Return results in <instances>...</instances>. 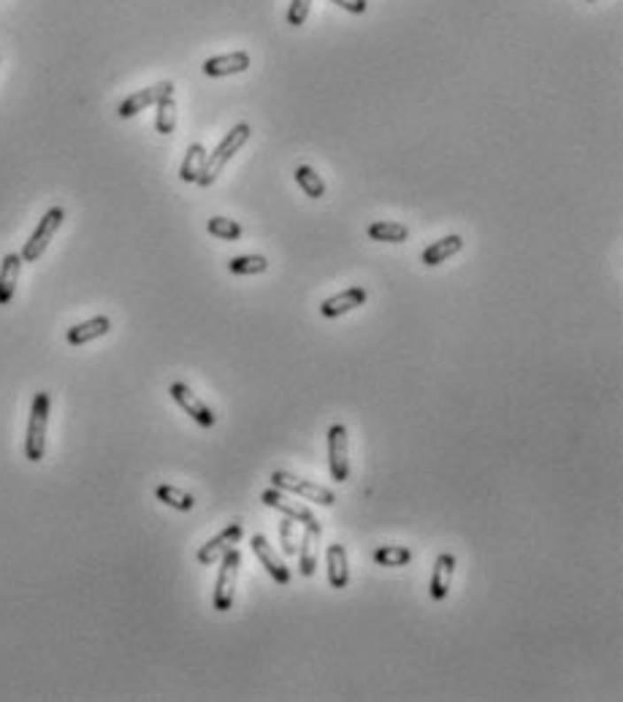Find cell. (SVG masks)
Here are the masks:
<instances>
[{"label":"cell","instance_id":"obj_19","mask_svg":"<svg viewBox=\"0 0 623 702\" xmlns=\"http://www.w3.org/2000/svg\"><path fill=\"white\" fill-rule=\"evenodd\" d=\"M461 250H464V239L458 234H453V236H444V239L434 242L431 247H426L423 255H420V260L426 263V266H439V263H444L448 258L458 255Z\"/></svg>","mask_w":623,"mask_h":702},{"label":"cell","instance_id":"obj_22","mask_svg":"<svg viewBox=\"0 0 623 702\" xmlns=\"http://www.w3.org/2000/svg\"><path fill=\"white\" fill-rule=\"evenodd\" d=\"M296 182H298V188L309 198H323L326 196V182H323V177L312 166H298L296 168Z\"/></svg>","mask_w":623,"mask_h":702},{"label":"cell","instance_id":"obj_4","mask_svg":"<svg viewBox=\"0 0 623 702\" xmlns=\"http://www.w3.org/2000/svg\"><path fill=\"white\" fill-rule=\"evenodd\" d=\"M239 567H242V553L236 548H231L226 556L219 559V573H217V583H214V610L217 613H228L234 607Z\"/></svg>","mask_w":623,"mask_h":702},{"label":"cell","instance_id":"obj_10","mask_svg":"<svg viewBox=\"0 0 623 702\" xmlns=\"http://www.w3.org/2000/svg\"><path fill=\"white\" fill-rule=\"evenodd\" d=\"M242 537H244V526H242V523H228L226 529H222L217 537H212L206 545H201V551H198V561H201L204 567L219 561V559L226 556L234 545H239Z\"/></svg>","mask_w":623,"mask_h":702},{"label":"cell","instance_id":"obj_3","mask_svg":"<svg viewBox=\"0 0 623 702\" xmlns=\"http://www.w3.org/2000/svg\"><path fill=\"white\" fill-rule=\"evenodd\" d=\"M272 486L285 491V494H293V497H304L306 502H315L320 507H334L336 505V494L320 482H312V480H301L290 472H272Z\"/></svg>","mask_w":623,"mask_h":702},{"label":"cell","instance_id":"obj_25","mask_svg":"<svg viewBox=\"0 0 623 702\" xmlns=\"http://www.w3.org/2000/svg\"><path fill=\"white\" fill-rule=\"evenodd\" d=\"M158 117H155V127L160 136H171L173 127H176V101H173V93L160 98L158 104Z\"/></svg>","mask_w":623,"mask_h":702},{"label":"cell","instance_id":"obj_29","mask_svg":"<svg viewBox=\"0 0 623 702\" xmlns=\"http://www.w3.org/2000/svg\"><path fill=\"white\" fill-rule=\"evenodd\" d=\"M312 4H315V0H293V4H290V12H288V25L301 27V25L306 22L309 12H312Z\"/></svg>","mask_w":623,"mask_h":702},{"label":"cell","instance_id":"obj_9","mask_svg":"<svg viewBox=\"0 0 623 702\" xmlns=\"http://www.w3.org/2000/svg\"><path fill=\"white\" fill-rule=\"evenodd\" d=\"M320 532H323V526L320 521H309L304 523V535L298 540V573L304 578H312L315 575V569H318V540H320Z\"/></svg>","mask_w":623,"mask_h":702},{"label":"cell","instance_id":"obj_20","mask_svg":"<svg viewBox=\"0 0 623 702\" xmlns=\"http://www.w3.org/2000/svg\"><path fill=\"white\" fill-rule=\"evenodd\" d=\"M204 166H206V150H204V144H190L188 152H185L182 168H180V180L182 182H198Z\"/></svg>","mask_w":623,"mask_h":702},{"label":"cell","instance_id":"obj_27","mask_svg":"<svg viewBox=\"0 0 623 702\" xmlns=\"http://www.w3.org/2000/svg\"><path fill=\"white\" fill-rule=\"evenodd\" d=\"M206 231L217 239H226V242L242 239V226L236 220H228V217H212V220L206 223Z\"/></svg>","mask_w":623,"mask_h":702},{"label":"cell","instance_id":"obj_1","mask_svg":"<svg viewBox=\"0 0 623 702\" xmlns=\"http://www.w3.org/2000/svg\"><path fill=\"white\" fill-rule=\"evenodd\" d=\"M250 136H252V127H250L247 122L234 125V127H231V134H226V139H222V142L217 144V150H214L212 155H206V166H204L201 177H198V185H201V188L214 185L217 177L222 174V168H226L228 160H231V158H234L247 142H250Z\"/></svg>","mask_w":623,"mask_h":702},{"label":"cell","instance_id":"obj_21","mask_svg":"<svg viewBox=\"0 0 623 702\" xmlns=\"http://www.w3.org/2000/svg\"><path fill=\"white\" fill-rule=\"evenodd\" d=\"M369 236H372L374 242L402 244V242H407V239H410V231H407V226H402V223H393V220H377V223H372V226H369Z\"/></svg>","mask_w":623,"mask_h":702},{"label":"cell","instance_id":"obj_2","mask_svg":"<svg viewBox=\"0 0 623 702\" xmlns=\"http://www.w3.org/2000/svg\"><path fill=\"white\" fill-rule=\"evenodd\" d=\"M50 410L52 399L47 390H38L33 397L30 420H27V436H25V456L27 461L38 464L47 453V426H50Z\"/></svg>","mask_w":623,"mask_h":702},{"label":"cell","instance_id":"obj_26","mask_svg":"<svg viewBox=\"0 0 623 702\" xmlns=\"http://www.w3.org/2000/svg\"><path fill=\"white\" fill-rule=\"evenodd\" d=\"M374 561L380 567H407L412 561V551L404 545H382L374 551Z\"/></svg>","mask_w":623,"mask_h":702},{"label":"cell","instance_id":"obj_17","mask_svg":"<svg viewBox=\"0 0 623 702\" xmlns=\"http://www.w3.org/2000/svg\"><path fill=\"white\" fill-rule=\"evenodd\" d=\"M22 255H6L4 263H0V306H9L19 282V272H22Z\"/></svg>","mask_w":623,"mask_h":702},{"label":"cell","instance_id":"obj_28","mask_svg":"<svg viewBox=\"0 0 623 702\" xmlns=\"http://www.w3.org/2000/svg\"><path fill=\"white\" fill-rule=\"evenodd\" d=\"M280 545L285 556H296L298 553V537H296V521L285 515V521L280 523Z\"/></svg>","mask_w":623,"mask_h":702},{"label":"cell","instance_id":"obj_18","mask_svg":"<svg viewBox=\"0 0 623 702\" xmlns=\"http://www.w3.org/2000/svg\"><path fill=\"white\" fill-rule=\"evenodd\" d=\"M250 68V55L247 52H231V55H217L204 63L206 76H231V73H244Z\"/></svg>","mask_w":623,"mask_h":702},{"label":"cell","instance_id":"obj_11","mask_svg":"<svg viewBox=\"0 0 623 702\" xmlns=\"http://www.w3.org/2000/svg\"><path fill=\"white\" fill-rule=\"evenodd\" d=\"M171 93H173V84H171V81H158V84L147 87V90H139V93L127 96V98L119 104L117 114H119L122 120H130V117H136L139 112H144L147 106H155L160 98H165V96H171Z\"/></svg>","mask_w":623,"mask_h":702},{"label":"cell","instance_id":"obj_5","mask_svg":"<svg viewBox=\"0 0 623 702\" xmlns=\"http://www.w3.org/2000/svg\"><path fill=\"white\" fill-rule=\"evenodd\" d=\"M63 220H65L63 206H55V209H50L47 214L41 217V223L35 226L33 236H30V239L25 242V247H22V260H25V263H35V260L43 255V250L50 247V242L55 239L58 228L63 226Z\"/></svg>","mask_w":623,"mask_h":702},{"label":"cell","instance_id":"obj_13","mask_svg":"<svg viewBox=\"0 0 623 702\" xmlns=\"http://www.w3.org/2000/svg\"><path fill=\"white\" fill-rule=\"evenodd\" d=\"M366 304V290L361 285H355V288H347L331 298H326L320 304V315L323 318H339V315H347L352 310H358V306Z\"/></svg>","mask_w":623,"mask_h":702},{"label":"cell","instance_id":"obj_30","mask_svg":"<svg viewBox=\"0 0 623 702\" xmlns=\"http://www.w3.org/2000/svg\"><path fill=\"white\" fill-rule=\"evenodd\" d=\"M331 4L342 6V9H344V12H350V14H364V12L369 9L366 0H331Z\"/></svg>","mask_w":623,"mask_h":702},{"label":"cell","instance_id":"obj_6","mask_svg":"<svg viewBox=\"0 0 623 702\" xmlns=\"http://www.w3.org/2000/svg\"><path fill=\"white\" fill-rule=\"evenodd\" d=\"M328 467L336 482H344L350 477V440L344 423H334L328 428Z\"/></svg>","mask_w":623,"mask_h":702},{"label":"cell","instance_id":"obj_31","mask_svg":"<svg viewBox=\"0 0 623 702\" xmlns=\"http://www.w3.org/2000/svg\"><path fill=\"white\" fill-rule=\"evenodd\" d=\"M588 4H594V0H588Z\"/></svg>","mask_w":623,"mask_h":702},{"label":"cell","instance_id":"obj_23","mask_svg":"<svg viewBox=\"0 0 623 702\" xmlns=\"http://www.w3.org/2000/svg\"><path fill=\"white\" fill-rule=\"evenodd\" d=\"M155 497H158V502H163V505H168L173 510H182V513H190L196 507V499L188 491L176 489V486H158Z\"/></svg>","mask_w":623,"mask_h":702},{"label":"cell","instance_id":"obj_14","mask_svg":"<svg viewBox=\"0 0 623 702\" xmlns=\"http://www.w3.org/2000/svg\"><path fill=\"white\" fill-rule=\"evenodd\" d=\"M263 505L265 507H272V510H280L282 515H288V518H293L296 523H309V521H315V513H312L306 505H301V502H296V499H290L285 491H280V489H269V491H263Z\"/></svg>","mask_w":623,"mask_h":702},{"label":"cell","instance_id":"obj_16","mask_svg":"<svg viewBox=\"0 0 623 702\" xmlns=\"http://www.w3.org/2000/svg\"><path fill=\"white\" fill-rule=\"evenodd\" d=\"M109 331H112V320H109L106 315H98V318H93V320H84V323H79V326H71L68 334H65V339H68V344L81 347V344H87V342L106 336Z\"/></svg>","mask_w":623,"mask_h":702},{"label":"cell","instance_id":"obj_15","mask_svg":"<svg viewBox=\"0 0 623 702\" xmlns=\"http://www.w3.org/2000/svg\"><path fill=\"white\" fill-rule=\"evenodd\" d=\"M326 567H328V583L334 589H347L350 583V561H347V548L339 543H331L326 551Z\"/></svg>","mask_w":623,"mask_h":702},{"label":"cell","instance_id":"obj_12","mask_svg":"<svg viewBox=\"0 0 623 702\" xmlns=\"http://www.w3.org/2000/svg\"><path fill=\"white\" fill-rule=\"evenodd\" d=\"M453 573H456V556L453 553H439L436 561H434L431 583H428V591H431L434 602L448 599L450 586H453Z\"/></svg>","mask_w":623,"mask_h":702},{"label":"cell","instance_id":"obj_24","mask_svg":"<svg viewBox=\"0 0 623 702\" xmlns=\"http://www.w3.org/2000/svg\"><path fill=\"white\" fill-rule=\"evenodd\" d=\"M265 269H269V260H265L263 255H239V258H231V263H228V272L239 274V277L263 274Z\"/></svg>","mask_w":623,"mask_h":702},{"label":"cell","instance_id":"obj_8","mask_svg":"<svg viewBox=\"0 0 623 702\" xmlns=\"http://www.w3.org/2000/svg\"><path fill=\"white\" fill-rule=\"evenodd\" d=\"M168 393H171V399L180 405L198 426H204V428H212L214 423H217V418H214V413L198 399V393H193L185 382H173L171 388H168Z\"/></svg>","mask_w":623,"mask_h":702},{"label":"cell","instance_id":"obj_7","mask_svg":"<svg viewBox=\"0 0 623 702\" xmlns=\"http://www.w3.org/2000/svg\"><path fill=\"white\" fill-rule=\"evenodd\" d=\"M252 553L258 556V561L263 564V569L265 573H269V578L274 581V583H280V586H288L290 583V567L277 556V551H274V545H269V540H265L263 535H255L252 537Z\"/></svg>","mask_w":623,"mask_h":702}]
</instances>
